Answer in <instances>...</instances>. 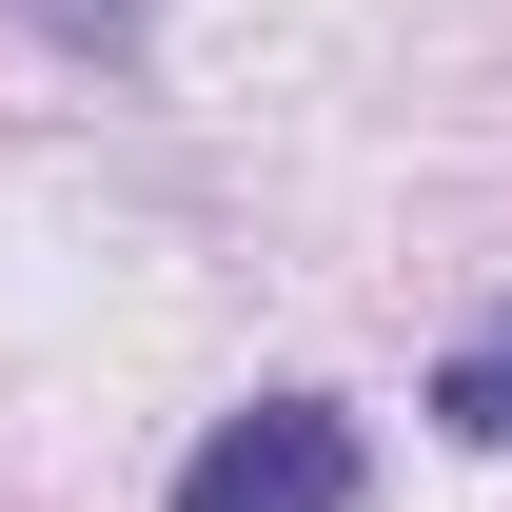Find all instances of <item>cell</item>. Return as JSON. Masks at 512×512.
<instances>
[{"instance_id":"6da1fadb","label":"cell","mask_w":512,"mask_h":512,"mask_svg":"<svg viewBox=\"0 0 512 512\" xmlns=\"http://www.w3.org/2000/svg\"><path fill=\"white\" fill-rule=\"evenodd\" d=\"M355 493H375V434H355L335 394H237V414L178 453L158 512H355Z\"/></svg>"},{"instance_id":"7a4b0ae2","label":"cell","mask_w":512,"mask_h":512,"mask_svg":"<svg viewBox=\"0 0 512 512\" xmlns=\"http://www.w3.org/2000/svg\"><path fill=\"white\" fill-rule=\"evenodd\" d=\"M434 434H473V453H512V296H493V316H473V335H453V355H434Z\"/></svg>"},{"instance_id":"3957f363","label":"cell","mask_w":512,"mask_h":512,"mask_svg":"<svg viewBox=\"0 0 512 512\" xmlns=\"http://www.w3.org/2000/svg\"><path fill=\"white\" fill-rule=\"evenodd\" d=\"M0 20H40V40H79V60H138V0H0Z\"/></svg>"}]
</instances>
